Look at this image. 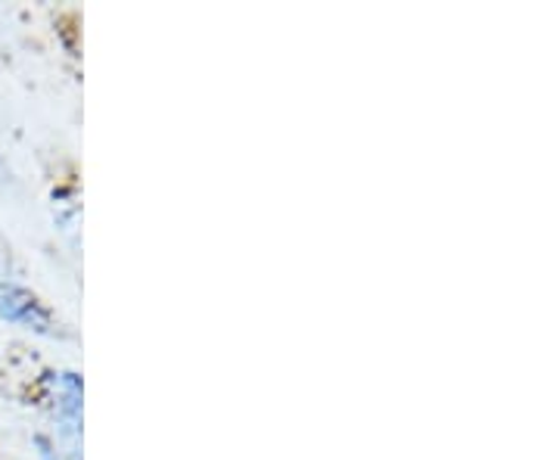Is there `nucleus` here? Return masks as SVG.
I'll use <instances>...</instances> for the list:
<instances>
[{
    "mask_svg": "<svg viewBox=\"0 0 560 460\" xmlns=\"http://www.w3.org/2000/svg\"><path fill=\"white\" fill-rule=\"evenodd\" d=\"M0 318L16 323L22 330H32L38 337L57 333V318L44 302L20 283H0Z\"/></svg>",
    "mask_w": 560,
    "mask_h": 460,
    "instance_id": "nucleus-2",
    "label": "nucleus"
},
{
    "mask_svg": "<svg viewBox=\"0 0 560 460\" xmlns=\"http://www.w3.org/2000/svg\"><path fill=\"white\" fill-rule=\"evenodd\" d=\"M40 399L50 408L60 436H81V380L72 370H50L40 380Z\"/></svg>",
    "mask_w": 560,
    "mask_h": 460,
    "instance_id": "nucleus-1",
    "label": "nucleus"
},
{
    "mask_svg": "<svg viewBox=\"0 0 560 460\" xmlns=\"http://www.w3.org/2000/svg\"><path fill=\"white\" fill-rule=\"evenodd\" d=\"M40 445V455H44V460H81L79 455V441H47V439H38Z\"/></svg>",
    "mask_w": 560,
    "mask_h": 460,
    "instance_id": "nucleus-3",
    "label": "nucleus"
}]
</instances>
